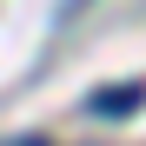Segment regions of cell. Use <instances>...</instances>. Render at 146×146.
Here are the masks:
<instances>
[{"label":"cell","mask_w":146,"mask_h":146,"mask_svg":"<svg viewBox=\"0 0 146 146\" xmlns=\"http://www.w3.org/2000/svg\"><path fill=\"white\" fill-rule=\"evenodd\" d=\"M139 100H146V86H139V80H133V86H106V93H93V113L119 119V113H139Z\"/></svg>","instance_id":"cell-1"}]
</instances>
